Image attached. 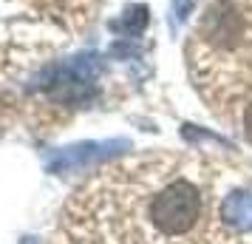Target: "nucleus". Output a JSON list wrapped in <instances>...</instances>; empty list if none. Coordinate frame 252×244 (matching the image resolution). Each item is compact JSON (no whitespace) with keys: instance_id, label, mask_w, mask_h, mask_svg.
<instances>
[{"instance_id":"1","label":"nucleus","mask_w":252,"mask_h":244,"mask_svg":"<svg viewBox=\"0 0 252 244\" xmlns=\"http://www.w3.org/2000/svg\"><path fill=\"white\" fill-rule=\"evenodd\" d=\"M54 244H227L210 227L204 176L173 156L102 168L65 202Z\"/></svg>"},{"instance_id":"2","label":"nucleus","mask_w":252,"mask_h":244,"mask_svg":"<svg viewBox=\"0 0 252 244\" xmlns=\"http://www.w3.org/2000/svg\"><path fill=\"white\" fill-rule=\"evenodd\" d=\"M218 219L224 227H232L238 233H252V190H232L224 196Z\"/></svg>"},{"instance_id":"3","label":"nucleus","mask_w":252,"mask_h":244,"mask_svg":"<svg viewBox=\"0 0 252 244\" xmlns=\"http://www.w3.org/2000/svg\"><path fill=\"white\" fill-rule=\"evenodd\" d=\"M207 32H210V37H216V40H221V43H235V40L241 37L238 12H235L232 6L218 3L216 9L210 12V17H207Z\"/></svg>"},{"instance_id":"4","label":"nucleus","mask_w":252,"mask_h":244,"mask_svg":"<svg viewBox=\"0 0 252 244\" xmlns=\"http://www.w3.org/2000/svg\"><path fill=\"white\" fill-rule=\"evenodd\" d=\"M195 3H198V0H176V3H173V14H176V20H184V17L195 9Z\"/></svg>"},{"instance_id":"5","label":"nucleus","mask_w":252,"mask_h":244,"mask_svg":"<svg viewBox=\"0 0 252 244\" xmlns=\"http://www.w3.org/2000/svg\"><path fill=\"white\" fill-rule=\"evenodd\" d=\"M244 134H247V139L252 142V105L247 108V114H244Z\"/></svg>"}]
</instances>
